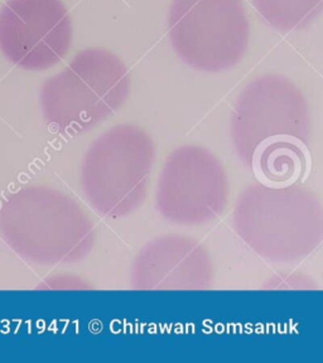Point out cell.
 I'll list each match as a JSON object with an SVG mask.
<instances>
[{
    "label": "cell",
    "mask_w": 323,
    "mask_h": 363,
    "mask_svg": "<svg viewBox=\"0 0 323 363\" xmlns=\"http://www.w3.org/2000/svg\"><path fill=\"white\" fill-rule=\"evenodd\" d=\"M129 89L131 74L120 57L105 48H87L45 81L40 106L57 130L79 134L119 108Z\"/></svg>",
    "instance_id": "obj_1"
},
{
    "label": "cell",
    "mask_w": 323,
    "mask_h": 363,
    "mask_svg": "<svg viewBox=\"0 0 323 363\" xmlns=\"http://www.w3.org/2000/svg\"><path fill=\"white\" fill-rule=\"evenodd\" d=\"M249 30L243 0H173L168 13V34L177 55L207 72L240 62Z\"/></svg>",
    "instance_id": "obj_2"
},
{
    "label": "cell",
    "mask_w": 323,
    "mask_h": 363,
    "mask_svg": "<svg viewBox=\"0 0 323 363\" xmlns=\"http://www.w3.org/2000/svg\"><path fill=\"white\" fill-rule=\"evenodd\" d=\"M72 34L61 0H8L0 9V51L24 69L43 71L62 61Z\"/></svg>",
    "instance_id": "obj_3"
},
{
    "label": "cell",
    "mask_w": 323,
    "mask_h": 363,
    "mask_svg": "<svg viewBox=\"0 0 323 363\" xmlns=\"http://www.w3.org/2000/svg\"><path fill=\"white\" fill-rule=\"evenodd\" d=\"M308 113L301 91L279 74H265L246 86L233 119L234 142L244 158L267 140L288 136L306 140Z\"/></svg>",
    "instance_id": "obj_4"
},
{
    "label": "cell",
    "mask_w": 323,
    "mask_h": 363,
    "mask_svg": "<svg viewBox=\"0 0 323 363\" xmlns=\"http://www.w3.org/2000/svg\"><path fill=\"white\" fill-rule=\"evenodd\" d=\"M0 238L17 255L53 264L67 254L63 199L43 187H24L0 204Z\"/></svg>",
    "instance_id": "obj_5"
},
{
    "label": "cell",
    "mask_w": 323,
    "mask_h": 363,
    "mask_svg": "<svg viewBox=\"0 0 323 363\" xmlns=\"http://www.w3.org/2000/svg\"><path fill=\"white\" fill-rule=\"evenodd\" d=\"M251 159L256 176L269 186H287L301 178L310 160L303 142L288 136L263 143Z\"/></svg>",
    "instance_id": "obj_6"
},
{
    "label": "cell",
    "mask_w": 323,
    "mask_h": 363,
    "mask_svg": "<svg viewBox=\"0 0 323 363\" xmlns=\"http://www.w3.org/2000/svg\"><path fill=\"white\" fill-rule=\"evenodd\" d=\"M265 22L280 32L305 28L322 9V0H251Z\"/></svg>",
    "instance_id": "obj_7"
}]
</instances>
